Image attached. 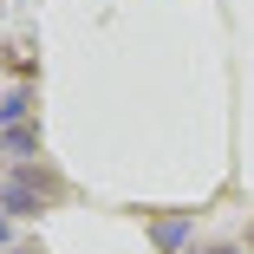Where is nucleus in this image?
<instances>
[{
  "mask_svg": "<svg viewBox=\"0 0 254 254\" xmlns=\"http://www.w3.org/2000/svg\"><path fill=\"white\" fill-rule=\"evenodd\" d=\"M7 150H20V157H33V150H39V130H26V124H7Z\"/></svg>",
  "mask_w": 254,
  "mask_h": 254,
  "instance_id": "f03ea898",
  "label": "nucleus"
},
{
  "mask_svg": "<svg viewBox=\"0 0 254 254\" xmlns=\"http://www.w3.org/2000/svg\"><path fill=\"white\" fill-rule=\"evenodd\" d=\"M189 235V215H170V222H157V248H176Z\"/></svg>",
  "mask_w": 254,
  "mask_h": 254,
  "instance_id": "7ed1b4c3",
  "label": "nucleus"
},
{
  "mask_svg": "<svg viewBox=\"0 0 254 254\" xmlns=\"http://www.w3.org/2000/svg\"><path fill=\"white\" fill-rule=\"evenodd\" d=\"M0 248H7V215H0Z\"/></svg>",
  "mask_w": 254,
  "mask_h": 254,
  "instance_id": "20e7f679",
  "label": "nucleus"
},
{
  "mask_svg": "<svg viewBox=\"0 0 254 254\" xmlns=\"http://www.w3.org/2000/svg\"><path fill=\"white\" fill-rule=\"evenodd\" d=\"M248 254H254V228H248Z\"/></svg>",
  "mask_w": 254,
  "mask_h": 254,
  "instance_id": "39448f33",
  "label": "nucleus"
},
{
  "mask_svg": "<svg viewBox=\"0 0 254 254\" xmlns=\"http://www.w3.org/2000/svg\"><path fill=\"white\" fill-rule=\"evenodd\" d=\"M53 195H59V183H53V176H39V170H20L7 189H0V209H7V215H39Z\"/></svg>",
  "mask_w": 254,
  "mask_h": 254,
  "instance_id": "f257e3e1",
  "label": "nucleus"
}]
</instances>
